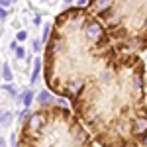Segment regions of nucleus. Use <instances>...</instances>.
I'll use <instances>...</instances> for the list:
<instances>
[{
	"instance_id": "obj_1",
	"label": "nucleus",
	"mask_w": 147,
	"mask_h": 147,
	"mask_svg": "<svg viewBox=\"0 0 147 147\" xmlns=\"http://www.w3.org/2000/svg\"><path fill=\"white\" fill-rule=\"evenodd\" d=\"M145 75L141 53L122 49L88 8H69L55 18L43 79L69 100L100 147L147 143Z\"/></svg>"
},
{
	"instance_id": "obj_2",
	"label": "nucleus",
	"mask_w": 147,
	"mask_h": 147,
	"mask_svg": "<svg viewBox=\"0 0 147 147\" xmlns=\"http://www.w3.org/2000/svg\"><path fill=\"white\" fill-rule=\"evenodd\" d=\"M18 147H100L69 106H39L22 122Z\"/></svg>"
},
{
	"instance_id": "obj_3",
	"label": "nucleus",
	"mask_w": 147,
	"mask_h": 147,
	"mask_svg": "<svg viewBox=\"0 0 147 147\" xmlns=\"http://www.w3.org/2000/svg\"><path fill=\"white\" fill-rule=\"evenodd\" d=\"M88 10L122 49L147 53V0H88Z\"/></svg>"
},
{
	"instance_id": "obj_4",
	"label": "nucleus",
	"mask_w": 147,
	"mask_h": 147,
	"mask_svg": "<svg viewBox=\"0 0 147 147\" xmlns=\"http://www.w3.org/2000/svg\"><path fill=\"white\" fill-rule=\"evenodd\" d=\"M55 96L51 94V90H41L37 94V104L39 106H49V104H55Z\"/></svg>"
},
{
	"instance_id": "obj_5",
	"label": "nucleus",
	"mask_w": 147,
	"mask_h": 147,
	"mask_svg": "<svg viewBox=\"0 0 147 147\" xmlns=\"http://www.w3.org/2000/svg\"><path fill=\"white\" fill-rule=\"evenodd\" d=\"M20 100H22L24 108L32 106V102H34V90H32V88H26V90L22 92V96H20Z\"/></svg>"
},
{
	"instance_id": "obj_6",
	"label": "nucleus",
	"mask_w": 147,
	"mask_h": 147,
	"mask_svg": "<svg viewBox=\"0 0 147 147\" xmlns=\"http://www.w3.org/2000/svg\"><path fill=\"white\" fill-rule=\"evenodd\" d=\"M43 69V63L39 61V59H35L34 61V73H32V84L34 82H37V79H39V71Z\"/></svg>"
},
{
	"instance_id": "obj_7",
	"label": "nucleus",
	"mask_w": 147,
	"mask_h": 147,
	"mask_svg": "<svg viewBox=\"0 0 147 147\" xmlns=\"http://www.w3.org/2000/svg\"><path fill=\"white\" fill-rule=\"evenodd\" d=\"M12 77H14V73H12L10 65L4 63V65H2V79H4V82H12Z\"/></svg>"
},
{
	"instance_id": "obj_8",
	"label": "nucleus",
	"mask_w": 147,
	"mask_h": 147,
	"mask_svg": "<svg viewBox=\"0 0 147 147\" xmlns=\"http://www.w3.org/2000/svg\"><path fill=\"white\" fill-rule=\"evenodd\" d=\"M12 122V112H2V127H8Z\"/></svg>"
},
{
	"instance_id": "obj_9",
	"label": "nucleus",
	"mask_w": 147,
	"mask_h": 147,
	"mask_svg": "<svg viewBox=\"0 0 147 147\" xmlns=\"http://www.w3.org/2000/svg\"><path fill=\"white\" fill-rule=\"evenodd\" d=\"M4 90L8 92L10 96H16V94H18V90H16V86H14L12 82H6V84H4Z\"/></svg>"
},
{
	"instance_id": "obj_10",
	"label": "nucleus",
	"mask_w": 147,
	"mask_h": 147,
	"mask_svg": "<svg viewBox=\"0 0 147 147\" xmlns=\"http://www.w3.org/2000/svg\"><path fill=\"white\" fill-rule=\"evenodd\" d=\"M16 39H18V41H26V39H28V32H26V30H20V32L16 34Z\"/></svg>"
},
{
	"instance_id": "obj_11",
	"label": "nucleus",
	"mask_w": 147,
	"mask_h": 147,
	"mask_svg": "<svg viewBox=\"0 0 147 147\" xmlns=\"http://www.w3.org/2000/svg\"><path fill=\"white\" fill-rule=\"evenodd\" d=\"M16 57H18V59L26 57V49H24V47H18V49H16Z\"/></svg>"
},
{
	"instance_id": "obj_12",
	"label": "nucleus",
	"mask_w": 147,
	"mask_h": 147,
	"mask_svg": "<svg viewBox=\"0 0 147 147\" xmlns=\"http://www.w3.org/2000/svg\"><path fill=\"white\" fill-rule=\"evenodd\" d=\"M0 18H2V22H6V18H8V10H6V8L0 10Z\"/></svg>"
},
{
	"instance_id": "obj_13",
	"label": "nucleus",
	"mask_w": 147,
	"mask_h": 147,
	"mask_svg": "<svg viewBox=\"0 0 147 147\" xmlns=\"http://www.w3.org/2000/svg\"><path fill=\"white\" fill-rule=\"evenodd\" d=\"M39 49H41V43H39V39H35V41H34V51L37 53Z\"/></svg>"
},
{
	"instance_id": "obj_14",
	"label": "nucleus",
	"mask_w": 147,
	"mask_h": 147,
	"mask_svg": "<svg viewBox=\"0 0 147 147\" xmlns=\"http://www.w3.org/2000/svg\"><path fill=\"white\" fill-rule=\"evenodd\" d=\"M16 41H18V39H16ZM16 41H12V43H10V49H12V51H16V49H18V43H16Z\"/></svg>"
},
{
	"instance_id": "obj_15",
	"label": "nucleus",
	"mask_w": 147,
	"mask_h": 147,
	"mask_svg": "<svg viewBox=\"0 0 147 147\" xmlns=\"http://www.w3.org/2000/svg\"><path fill=\"white\" fill-rule=\"evenodd\" d=\"M145 92H147V75H145Z\"/></svg>"
},
{
	"instance_id": "obj_16",
	"label": "nucleus",
	"mask_w": 147,
	"mask_h": 147,
	"mask_svg": "<svg viewBox=\"0 0 147 147\" xmlns=\"http://www.w3.org/2000/svg\"><path fill=\"white\" fill-rule=\"evenodd\" d=\"M65 2H67V4H73V0H65Z\"/></svg>"
}]
</instances>
